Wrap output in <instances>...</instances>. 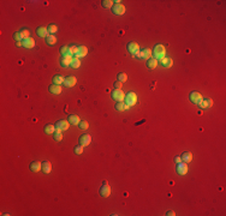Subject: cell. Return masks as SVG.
I'll return each mask as SVG.
<instances>
[{
	"instance_id": "1",
	"label": "cell",
	"mask_w": 226,
	"mask_h": 216,
	"mask_svg": "<svg viewBox=\"0 0 226 216\" xmlns=\"http://www.w3.org/2000/svg\"><path fill=\"white\" fill-rule=\"evenodd\" d=\"M165 55H166V49L162 45H156L153 48V58H155L156 60L165 58Z\"/></svg>"
},
{
	"instance_id": "2",
	"label": "cell",
	"mask_w": 226,
	"mask_h": 216,
	"mask_svg": "<svg viewBox=\"0 0 226 216\" xmlns=\"http://www.w3.org/2000/svg\"><path fill=\"white\" fill-rule=\"evenodd\" d=\"M124 102H125V105H127L129 108H130V107H132V106H135V105H136V102H137V95H136L135 93H132V91L128 93L127 95H125Z\"/></svg>"
},
{
	"instance_id": "3",
	"label": "cell",
	"mask_w": 226,
	"mask_h": 216,
	"mask_svg": "<svg viewBox=\"0 0 226 216\" xmlns=\"http://www.w3.org/2000/svg\"><path fill=\"white\" fill-rule=\"evenodd\" d=\"M112 98L114 101H117V102H120V101H124L125 94L123 90H120V89H114V90L112 91Z\"/></svg>"
},
{
	"instance_id": "4",
	"label": "cell",
	"mask_w": 226,
	"mask_h": 216,
	"mask_svg": "<svg viewBox=\"0 0 226 216\" xmlns=\"http://www.w3.org/2000/svg\"><path fill=\"white\" fill-rule=\"evenodd\" d=\"M202 98H203V96L201 95L198 91H191L190 95H189V100L195 105H198L201 101H202Z\"/></svg>"
},
{
	"instance_id": "5",
	"label": "cell",
	"mask_w": 226,
	"mask_h": 216,
	"mask_svg": "<svg viewBox=\"0 0 226 216\" xmlns=\"http://www.w3.org/2000/svg\"><path fill=\"white\" fill-rule=\"evenodd\" d=\"M112 11H113V13L117 15V16H123L125 13V6L123 4H120V3L114 4L113 7H112Z\"/></svg>"
},
{
	"instance_id": "6",
	"label": "cell",
	"mask_w": 226,
	"mask_h": 216,
	"mask_svg": "<svg viewBox=\"0 0 226 216\" xmlns=\"http://www.w3.org/2000/svg\"><path fill=\"white\" fill-rule=\"evenodd\" d=\"M69 126H70V123L68 120H59L55 124V130L63 132V131H66L69 129Z\"/></svg>"
},
{
	"instance_id": "7",
	"label": "cell",
	"mask_w": 226,
	"mask_h": 216,
	"mask_svg": "<svg viewBox=\"0 0 226 216\" xmlns=\"http://www.w3.org/2000/svg\"><path fill=\"white\" fill-rule=\"evenodd\" d=\"M111 195V186L107 184V181H105L100 188V196L104 197V198H107L108 196Z\"/></svg>"
},
{
	"instance_id": "8",
	"label": "cell",
	"mask_w": 226,
	"mask_h": 216,
	"mask_svg": "<svg viewBox=\"0 0 226 216\" xmlns=\"http://www.w3.org/2000/svg\"><path fill=\"white\" fill-rule=\"evenodd\" d=\"M176 171H177V173L179 175H185L188 173V171H189V167H188V163L185 162H179L177 163V168H176Z\"/></svg>"
},
{
	"instance_id": "9",
	"label": "cell",
	"mask_w": 226,
	"mask_h": 216,
	"mask_svg": "<svg viewBox=\"0 0 226 216\" xmlns=\"http://www.w3.org/2000/svg\"><path fill=\"white\" fill-rule=\"evenodd\" d=\"M213 106V100L212 98H209V97H203L202 98V101L198 103V107L201 108V109H208V108H210Z\"/></svg>"
},
{
	"instance_id": "10",
	"label": "cell",
	"mask_w": 226,
	"mask_h": 216,
	"mask_svg": "<svg viewBox=\"0 0 226 216\" xmlns=\"http://www.w3.org/2000/svg\"><path fill=\"white\" fill-rule=\"evenodd\" d=\"M72 59H73V57H72V55H70V54L63 55V57H61V59H60V65H61L63 67H68V66H70Z\"/></svg>"
},
{
	"instance_id": "11",
	"label": "cell",
	"mask_w": 226,
	"mask_h": 216,
	"mask_svg": "<svg viewBox=\"0 0 226 216\" xmlns=\"http://www.w3.org/2000/svg\"><path fill=\"white\" fill-rule=\"evenodd\" d=\"M92 143V136L88 135V133H84L80 137V144L83 145V147H87Z\"/></svg>"
},
{
	"instance_id": "12",
	"label": "cell",
	"mask_w": 226,
	"mask_h": 216,
	"mask_svg": "<svg viewBox=\"0 0 226 216\" xmlns=\"http://www.w3.org/2000/svg\"><path fill=\"white\" fill-rule=\"evenodd\" d=\"M76 83H77V78L73 77V76H68V77H65V79H64V85L68 88L75 86Z\"/></svg>"
},
{
	"instance_id": "13",
	"label": "cell",
	"mask_w": 226,
	"mask_h": 216,
	"mask_svg": "<svg viewBox=\"0 0 226 216\" xmlns=\"http://www.w3.org/2000/svg\"><path fill=\"white\" fill-rule=\"evenodd\" d=\"M128 50H129V52H130L132 55H135V54L140 50V46L137 45L136 42H132V41H131V42L128 43Z\"/></svg>"
},
{
	"instance_id": "14",
	"label": "cell",
	"mask_w": 226,
	"mask_h": 216,
	"mask_svg": "<svg viewBox=\"0 0 226 216\" xmlns=\"http://www.w3.org/2000/svg\"><path fill=\"white\" fill-rule=\"evenodd\" d=\"M30 169L34 172V173H37L39 171H41L42 169V162H40V161H33L31 163H30Z\"/></svg>"
},
{
	"instance_id": "15",
	"label": "cell",
	"mask_w": 226,
	"mask_h": 216,
	"mask_svg": "<svg viewBox=\"0 0 226 216\" xmlns=\"http://www.w3.org/2000/svg\"><path fill=\"white\" fill-rule=\"evenodd\" d=\"M152 54H153V50L149 49V48H143L141 50V59H144V60H148L152 58Z\"/></svg>"
},
{
	"instance_id": "16",
	"label": "cell",
	"mask_w": 226,
	"mask_h": 216,
	"mask_svg": "<svg viewBox=\"0 0 226 216\" xmlns=\"http://www.w3.org/2000/svg\"><path fill=\"white\" fill-rule=\"evenodd\" d=\"M160 62H161V66H164V67H166V69H170V67H172V65H173V60L171 59V58H162V59H160Z\"/></svg>"
},
{
	"instance_id": "17",
	"label": "cell",
	"mask_w": 226,
	"mask_h": 216,
	"mask_svg": "<svg viewBox=\"0 0 226 216\" xmlns=\"http://www.w3.org/2000/svg\"><path fill=\"white\" fill-rule=\"evenodd\" d=\"M48 89H49V91H51L52 94H54V95H59V94H61V91H63L61 85H58V84H52Z\"/></svg>"
},
{
	"instance_id": "18",
	"label": "cell",
	"mask_w": 226,
	"mask_h": 216,
	"mask_svg": "<svg viewBox=\"0 0 226 216\" xmlns=\"http://www.w3.org/2000/svg\"><path fill=\"white\" fill-rule=\"evenodd\" d=\"M22 42H23V47H26V48L31 49V48H34V47H35V41H34L33 37H28V39L23 40Z\"/></svg>"
},
{
	"instance_id": "19",
	"label": "cell",
	"mask_w": 226,
	"mask_h": 216,
	"mask_svg": "<svg viewBox=\"0 0 226 216\" xmlns=\"http://www.w3.org/2000/svg\"><path fill=\"white\" fill-rule=\"evenodd\" d=\"M181 159H182V162L189 163V162H191V160H193V154H191L190 151H185V152H183V154L181 155Z\"/></svg>"
},
{
	"instance_id": "20",
	"label": "cell",
	"mask_w": 226,
	"mask_h": 216,
	"mask_svg": "<svg viewBox=\"0 0 226 216\" xmlns=\"http://www.w3.org/2000/svg\"><path fill=\"white\" fill-rule=\"evenodd\" d=\"M42 171L45 174H48V173H51L52 172V163L49 162V161H45L42 162Z\"/></svg>"
},
{
	"instance_id": "21",
	"label": "cell",
	"mask_w": 226,
	"mask_h": 216,
	"mask_svg": "<svg viewBox=\"0 0 226 216\" xmlns=\"http://www.w3.org/2000/svg\"><path fill=\"white\" fill-rule=\"evenodd\" d=\"M36 34L39 35L40 37H42V39H46V37L48 36V30H47V28H45V27H40V28H37V30H36Z\"/></svg>"
},
{
	"instance_id": "22",
	"label": "cell",
	"mask_w": 226,
	"mask_h": 216,
	"mask_svg": "<svg viewBox=\"0 0 226 216\" xmlns=\"http://www.w3.org/2000/svg\"><path fill=\"white\" fill-rule=\"evenodd\" d=\"M156 66H158V60L155 58H150L147 60V67L148 69L154 70V69H156Z\"/></svg>"
},
{
	"instance_id": "23",
	"label": "cell",
	"mask_w": 226,
	"mask_h": 216,
	"mask_svg": "<svg viewBox=\"0 0 226 216\" xmlns=\"http://www.w3.org/2000/svg\"><path fill=\"white\" fill-rule=\"evenodd\" d=\"M88 54V48L85 46H80L78 47V52L76 54V58H82V57H85Z\"/></svg>"
},
{
	"instance_id": "24",
	"label": "cell",
	"mask_w": 226,
	"mask_h": 216,
	"mask_svg": "<svg viewBox=\"0 0 226 216\" xmlns=\"http://www.w3.org/2000/svg\"><path fill=\"white\" fill-rule=\"evenodd\" d=\"M70 124H72V125H77V124H80L81 123V119H80V117L78 115H76V114H71V115L69 117V120H68Z\"/></svg>"
},
{
	"instance_id": "25",
	"label": "cell",
	"mask_w": 226,
	"mask_h": 216,
	"mask_svg": "<svg viewBox=\"0 0 226 216\" xmlns=\"http://www.w3.org/2000/svg\"><path fill=\"white\" fill-rule=\"evenodd\" d=\"M64 79H65V77H63L61 74H55L53 77V84L61 85V84H64Z\"/></svg>"
},
{
	"instance_id": "26",
	"label": "cell",
	"mask_w": 226,
	"mask_h": 216,
	"mask_svg": "<svg viewBox=\"0 0 226 216\" xmlns=\"http://www.w3.org/2000/svg\"><path fill=\"white\" fill-rule=\"evenodd\" d=\"M45 132L47 135H53L55 132V125H52V124H47L45 126Z\"/></svg>"
},
{
	"instance_id": "27",
	"label": "cell",
	"mask_w": 226,
	"mask_h": 216,
	"mask_svg": "<svg viewBox=\"0 0 226 216\" xmlns=\"http://www.w3.org/2000/svg\"><path fill=\"white\" fill-rule=\"evenodd\" d=\"M46 42H47V45H49V46H53V45L57 43V37H55L54 35H48V36L46 37Z\"/></svg>"
},
{
	"instance_id": "28",
	"label": "cell",
	"mask_w": 226,
	"mask_h": 216,
	"mask_svg": "<svg viewBox=\"0 0 226 216\" xmlns=\"http://www.w3.org/2000/svg\"><path fill=\"white\" fill-rule=\"evenodd\" d=\"M70 66H71L72 69H78V67L81 66V60H80V58L73 57V59H72V61H71Z\"/></svg>"
},
{
	"instance_id": "29",
	"label": "cell",
	"mask_w": 226,
	"mask_h": 216,
	"mask_svg": "<svg viewBox=\"0 0 226 216\" xmlns=\"http://www.w3.org/2000/svg\"><path fill=\"white\" fill-rule=\"evenodd\" d=\"M129 107L125 105V102L124 101H120V102H117L116 103V109L117 110H119V112H123V110H125V109H128Z\"/></svg>"
},
{
	"instance_id": "30",
	"label": "cell",
	"mask_w": 226,
	"mask_h": 216,
	"mask_svg": "<svg viewBox=\"0 0 226 216\" xmlns=\"http://www.w3.org/2000/svg\"><path fill=\"white\" fill-rule=\"evenodd\" d=\"M117 78H118V81H119V82L125 83V82L128 81V74H127V73H124V72H119V73H118V76H117Z\"/></svg>"
},
{
	"instance_id": "31",
	"label": "cell",
	"mask_w": 226,
	"mask_h": 216,
	"mask_svg": "<svg viewBox=\"0 0 226 216\" xmlns=\"http://www.w3.org/2000/svg\"><path fill=\"white\" fill-rule=\"evenodd\" d=\"M47 30H48V33L51 35H54L58 31V27H57V25H54V24H49L47 27Z\"/></svg>"
},
{
	"instance_id": "32",
	"label": "cell",
	"mask_w": 226,
	"mask_h": 216,
	"mask_svg": "<svg viewBox=\"0 0 226 216\" xmlns=\"http://www.w3.org/2000/svg\"><path fill=\"white\" fill-rule=\"evenodd\" d=\"M78 52V47L77 46H69V54L70 55H76Z\"/></svg>"
},
{
	"instance_id": "33",
	"label": "cell",
	"mask_w": 226,
	"mask_h": 216,
	"mask_svg": "<svg viewBox=\"0 0 226 216\" xmlns=\"http://www.w3.org/2000/svg\"><path fill=\"white\" fill-rule=\"evenodd\" d=\"M101 5L104 8H111V7H113V1L112 0H102Z\"/></svg>"
},
{
	"instance_id": "34",
	"label": "cell",
	"mask_w": 226,
	"mask_h": 216,
	"mask_svg": "<svg viewBox=\"0 0 226 216\" xmlns=\"http://www.w3.org/2000/svg\"><path fill=\"white\" fill-rule=\"evenodd\" d=\"M53 139H54V141H57V142H60L61 139H63V133H61V131H57V130H55V132L53 133Z\"/></svg>"
},
{
	"instance_id": "35",
	"label": "cell",
	"mask_w": 226,
	"mask_h": 216,
	"mask_svg": "<svg viewBox=\"0 0 226 216\" xmlns=\"http://www.w3.org/2000/svg\"><path fill=\"white\" fill-rule=\"evenodd\" d=\"M83 149H84V147L80 144V145H76V147H75L73 151H75V154H76V155H81L82 152H83Z\"/></svg>"
},
{
	"instance_id": "36",
	"label": "cell",
	"mask_w": 226,
	"mask_h": 216,
	"mask_svg": "<svg viewBox=\"0 0 226 216\" xmlns=\"http://www.w3.org/2000/svg\"><path fill=\"white\" fill-rule=\"evenodd\" d=\"M29 34H30V31H29L28 29H24V30H22V31H21V35H22V40H26V39H28V37H30V36H29Z\"/></svg>"
},
{
	"instance_id": "37",
	"label": "cell",
	"mask_w": 226,
	"mask_h": 216,
	"mask_svg": "<svg viewBox=\"0 0 226 216\" xmlns=\"http://www.w3.org/2000/svg\"><path fill=\"white\" fill-rule=\"evenodd\" d=\"M88 127H89V123H88L87 120H83V121H81V123H80V129H82V130H87Z\"/></svg>"
},
{
	"instance_id": "38",
	"label": "cell",
	"mask_w": 226,
	"mask_h": 216,
	"mask_svg": "<svg viewBox=\"0 0 226 216\" xmlns=\"http://www.w3.org/2000/svg\"><path fill=\"white\" fill-rule=\"evenodd\" d=\"M60 53H61V55L69 54V46H63V47L60 48Z\"/></svg>"
},
{
	"instance_id": "39",
	"label": "cell",
	"mask_w": 226,
	"mask_h": 216,
	"mask_svg": "<svg viewBox=\"0 0 226 216\" xmlns=\"http://www.w3.org/2000/svg\"><path fill=\"white\" fill-rule=\"evenodd\" d=\"M14 39H15L16 41H23V40H22V35H21V31H16V33L14 34Z\"/></svg>"
},
{
	"instance_id": "40",
	"label": "cell",
	"mask_w": 226,
	"mask_h": 216,
	"mask_svg": "<svg viewBox=\"0 0 226 216\" xmlns=\"http://www.w3.org/2000/svg\"><path fill=\"white\" fill-rule=\"evenodd\" d=\"M122 88H123V83L119 82V81H117V82L114 83V89H122Z\"/></svg>"
},
{
	"instance_id": "41",
	"label": "cell",
	"mask_w": 226,
	"mask_h": 216,
	"mask_svg": "<svg viewBox=\"0 0 226 216\" xmlns=\"http://www.w3.org/2000/svg\"><path fill=\"white\" fill-rule=\"evenodd\" d=\"M174 162H176V163H179V162H182V159H181V156H176V157H174Z\"/></svg>"
},
{
	"instance_id": "42",
	"label": "cell",
	"mask_w": 226,
	"mask_h": 216,
	"mask_svg": "<svg viewBox=\"0 0 226 216\" xmlns=\"http://www.w3.org/2000/svg\"><path fill=\"white\" fill-rule=\"evenodd\" d=\"M167 216H174L176 214H174V211H172V210H170V211H167V214H166Z\"/></svg>"
},
{
	"instance_id": "43",
	"label": "cell",
	"mask_w": 226,
	"mask_h": 216,
	"mask_svg": "<svg viewBox=\"0 0 226 216\" xmlns=\"http://www.w3.org/2000/svg\"><path fill=\"white\" fill-rule=\"evenodd\" d=\"M16 46H17V47H21V46H23V42H22V41H16Z\"/></svg>"
}]
</instances>
